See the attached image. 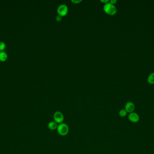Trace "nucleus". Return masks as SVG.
Instances as JSON below:
<instances>
[{
    "label": "nucleus",
    "instance_id": "nucleus-2",
    "mask_svg": "<svg viewBox=\"0 0 154 154\" xmlns=\"http://www.w3.org/2000/svg\"><path fill=\"white\" fill-rule=\"evenodd\" d=\"M57 131L60 136H66L69 131V127L67 124L64 123H61L58 125Z\"/></svg>",
    "mask_w": 154,
    "mask_h": 154
},
{
    "label": "nucleus",
    "instance_id": "nucleus-15",
    "mask_svg": "<svg viewBox=\"0 0 154 154\" xmlns=\"http://www.w3.org/2000/svg\"><path fill=\"white\" fill-rule=\"evenodd\" d=\"M100 2H102V3L106 4L107 3H109V0H100Z\"/></svg>",
    "mask_w": 154,
    "mask_h": 154
},
{
    "label": "nucleus",
    "instance_id": "nucleus-5",
    "mask_svg": "<svg viewBox=\"0 0 154 154\" xmlns=\"http://www.w3.org/2000/svg\"><path fill=\"white\" fill-rule=\"evenodd\" d=\"M128 118L129 121L132 122L136 123L139 121L140 117L138 113L132 112V113H129L128 116Z\"/></svg>",
    "mask_w": 154,
    "mask_h": 154
},
{
    "label": "nucleus",
    "instance_id": "nucleus-10",
    "mask_svg": "<svg viewBox=\"0 0 154 154\" xmlns=\"http://www.w3.org/2000/svg\"><path fill=\"white\" fill-rule=\"evenodd\" d=\"M127 112L125 109H122L119 112V115L121 117H124L127 115Z\"/></svg>",
    "mask_w": 154,
    "mask_h": 154
},
{
    "label": "nucleus",
    "instance_id": "nucleus-1",
    "mask_svg": "<svg viewBox=\"0 0 154 154\" xmlns=\"http://www.w3.org/2000/svg\"><path fill=\"white\" fill-rule=\"evenodd\" d=\"M104 12L110 16H114L117 13V8L114 5L110 3H107L104 4L103 7Z\"/></svg>",
    "mask_w": 154,
    "mask_h": 154
},
{
    "label": "nucleus",
    "instance_id": "nucleus-3",
    "mask_svg": "<svg viewBox=\"0 0 154 154\" xmlns=\"http://www.w3.org/2000/svg\"><path fill=\"white\" fill-rule=\"evenodd\" d=\"M57 11L59 16H60L61 17L66 16L68 13V7L65 4L60 5L58 7Z\"/></svg>",
    "mask_w": 154,
    "mask_h": 154
},
{
    "label": "nucleus",
    "instance_id": "nucleus-6",
    "mask_svg": "<svg viewBox=\"0 0 154 154\" xmlns=\"http://www.w3.org/2000/svg\"><path fill=\"white\" fill-rule=\"evenodd\" d=\"M135 109V105L132 102H128L125 104V110L126 111L127 113H130L134 112Z\"/></svg>",
    "mask_w": 154,
    "mask_h": 154
},
{
    "label": "nucleus",
    "instance_id": "nucleus-14",
    "mask_svg": "<svg viewBox=\"0 0 154 154\" xmlns=\"http://www.w3.org/2000/svg\"><path fill=\"white\" fill-rule=\"evenodd\" d=\"M109 2L112 4L114 5L117 3V1L116 0H110L109 1Z\"/></svg>",
    "mask_w": 154,
    "mask_h": 154
},
{
    "label": "nucleus",
    "instance_id": "nucleus-4",
    "mask_svg": "<svg viewBox=\"0 0 154 154\" xmlns=\"http://www.w3.org/2000/svg\"><path fill=\"white\" fill-rule=\"evenodd\" d=\"M53 118L54 122H56L57 124L63 123L64 120V117L63 113L60 111H56L54 113Z\"/></svg>",
    "mask_w": 154,
    "mask_h": 154
},
{
    "label": "nucleus",
    "instance_id": "nucleus-11",
    "mask_svg": "<svg viewBox=\"0 0 154 154\" xmlns=\"http://www.w3.org/2000/svg\"><path fill=\"white\" fill-rule=\"evenodd\" d=\"M6 48V44L4 42H0V50H2Z\"/></svg>",
    "mask_w": 154,
    "mask_h": 154
},
{
    "label": "nucleus",
    "instance_id": "nucleus-13",
    "mask_svg": "<svg viewBox=\"0 0 154 154\" xmlns=\"http://www.w3.org/2000/svg\"><path fill=\"white\" fill-rule=\"evenodd\" d=\"M56 20L58 22H60L62 21V17L60 16H59V15L57 16L56 17Z\"/></svg>",
    "mask_w": 154,
    "mask_h": 154
},
{
    "label": "nucleus",
    "instance_id": "nucleus-12",
    "mask_svg": "<svg viewBox=\"0 0 154 154\" xmlns=\"http://www.w3.org/2000/svg\"><path fill=\"white\" fill-rule=\"evenodd\" d=\"M71 2L74 4H78V3H80L82 2V0H72Z\"/></svg>",
    "mask_w": 154,
    "mask_h": 154
},
{
    "label": "nucleus",
    "instance_id": "nucleus-7",
    "mask_svg": "<svg viewBox=\"0 0 154 154\" xmlns=\"http://www.w3.org/2000/svg\"><path fill=\"white\" fill-rule=\"evenodd\" d=\"M58 125L54 121H52L48 124V128L50 130H54L57 129Z\"/></svg>",
    "mask_w": 154,
    "mask_h": 154
},
{
    "label": "nucleus",
    "instance_id": "nucleus-9",
    "mask_svg": "<svg viewBox=\"0 0 154 154\" xmlns=\"http://www.w3.org/2000/svg\"><path fill=\"white\" fill-rule=\"evenodd\" d=\"M7 54L4 52H2L0 53V60L4 61L7 59Z\"/></svg>",
    "mask_w": 154,
    "mask_h": 154
},
{
    "label": "nucleus",
    "instance_id": "nucleus-8",
    "mask_svg": "<svg viewBox=\"0 0 154 154\" xmlns=\"http://www.w3.org/2000/svg\"><path fill=\"white\" fill-rule=\"evenodd\" d=\"M147 81L150 84H154V72L150 74L147 78Z\"/></svg>",
    "mask_w": 154,
    "mask_h": 154
}]
</instances>
